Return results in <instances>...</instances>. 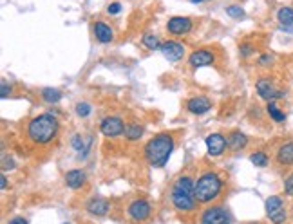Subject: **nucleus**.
Listing matches in <instances>:
<instances>
[{"label":"nucleus","mask_w":293,"mask_h":224,"mask_svg":"<svg viewBox=\"0 0 293 224\" xmlns=\"http://www.w3.org/2000/svg\"><path fill=\"white\" fill-rule=\"evenodd\" d=\"M196 181L190 176H179L170 190V201L178 212H194L198 206L196 201Z\"/></svg>","instance_id":"f257e3e1"},{"label":"nucleus","mask_w":293,"mask_h":224,"mask_svg":"<svg viewBox=\"0 0 293 224\" xmlns=\"http://www.w3.org/2000/svg\"><path fill=\"white\" fill-rule=\"evenodd\" d=\"M172 150H174V137H172V134L161 132L145 145L143 156L149 161V164L161 168L168 163V157H170Z\"/></svg>","instance_id":"f03ea898"},{"label":"nucleus","mask_w":293,"mask_h":224,"mask_svg":"<svg viewBox=\"0 0 293 224\" xmlns=\"http://www.w3.org/2000/svg\"><path fill=\"white\" fill-rule=\"evenodd\" d=\"M58 120L53 114H40L28 125V137L36 145H49L58 134Z\"/></svg>","instance_id":"7ed1b4c3"},{"label":"nucleus","mask_w":293,"mask_h":224,"mask_svg":"<svg viewBox=\"0 0 293 224\" xmlns=\"http://www.w3.org/2000/svg\"><path fill=\"white\" fill-rule=\"evenodd\" d=\"M223 190V179L215 172H205L196 181V201L199 204H210Z\"/></svg>","instance_id":"20e7f679"},{"label":"nucleus","mask_w":293,"mask_h":224,"mask_svg":"<svg viewBox=\"0 0 293 224\" xmlns=\"http://www.w3.org/2000/svg\"><path fill=\"white\" fill-rule=\"evenodd\" d=\"M152 213V206L146 199H134L127 208V215L131 220L134 222H143L151 217Z\"/></svg>","instance_id":"39448f33"},{"label":"nucleus","mask_w":293,"mask_h":224,"mask_svg":"<svg viewBox=\"0 0 293 224\" xmlns=\"http://www.w3.org/2000/svg\"><path fill=\"white\" fill-rule=\"evenodd\" d=\"M232 217L225 206H210L201 215V224H230Z\"/></svg>","instance_id":"423d86ee"},{"label":"nucleus","mask_w":293,"mask_h":224,"mask_svg":"<svg viewBox=\"0 0 293 224\" xmlns=\"http://www.w3.org/2000/svg\"><path fill=\"white\" fill-rule=\"evenodd\" d=\"M100 132L105 137H118L125 132V123L119 116H107L100 121Z\"/></svg>","instance_id":"0eeeda50"},{"label":"nucleus","mask_w":293,"mask_h":224,"mask_svg":"<svg viewBox=\"0 0 293 224\" xmlns=\"http://www.w3.org/2000/svg\"><path fill=\"white\" fill-rule=\"evenodd\" d=\"M255 91H257L259 96H261L262 100L268 101V103H270V101L277 100V98L284 96V92L277 91V89H275V85L272 83V81H270L268 78H261V80L255 81Z\"/></svg>","instance_id":"6e6552de"},{"label":"nucleus","mask_w":293,"mask_h":224,"mask_svg":"<svg viewBox=\"0 0 293 224\" xmlns=\"http://www.w3.org/2000/svg\"><path fill=\"white\" fill-rule=\"evenodd\" d=\"M192 20L188 16H172L170 20L166 22V31L170 33V35H186V33L192 29Z\"/></svg>","instance_id":"1a4fd4ad"},{"label":"nucleus","mask_w":293,"mask_h":224,"mask_svg":"<svg viewBox=\"0 0 293 224\" xmlns=\"http://www.w3.org/2000/svg\"><path fill=\"white\" fill-rule=\"evenodd\" d=\"M205 143H206V150H208V154L214 156V157L221 156V154L226 150V147H228V145H226V137L219 132L208 134L206 139H205Z\"/></svg>","instance_id":"9d476101"},{"label":"nucleus","mask_w":293,"mask_h":224,"mask_svg":"<svg viewBox=\"0 0 293 224\" xmlns=\"http://www.w3.org/2000/svg\"><path fill=\"white\" fill-rule=\"evenodd\" d=\"M215 62V56L210 49H198L190 54L188 58V64L190 67L199 69V67H206V65H212Z\"/></svg>","instance_id":"9b49d317"},{"label":"nucleus","mask_w":293,"mask_h":224,"mask_svg":"<svg viewBox=\"0 0 293 224\" xmlns=\"http://www.w3.org/2000/svg\"><path fill=\"white\" fill-rule=\"evenodd\" d=\"M159 51H161V54L165 56L168 62H179L183 56H185V47H183L179 42H174V40L161 44Z\"/></svg>","instance_id":"f8f14e48"},{"label":"nucleus","mask_w":293,"mask_h":224,"mask_svg":"<svg viewBox=\"0 0 293 224\" xmlns=\"http://www.w3.org/2000/svg\"><path fill=\"white\" fill-rule=\"evenodd\" d=\"M210 108H212V101L206 96H194L186 101V110L192 112V114H198V116L206 114Z\"/></svg>","instance_id":"ddd939ff"},{"label":"nucleus","mask_w":293,"mask_h":224,"mask_svg":"<svg viewBox=\"0 0 293 224\" xmlns=\"http://www.w3.org/2000/svg\"><path fill=\"white\" fill-rule=\"evenodd\" d=\"M85 181H87V176H85V172L80 170V168H72V170H69V172L65 174V184H67L71 190L82 188L83 184H85Z\"/></svg>","instance_id":"4468645a"},{"label":"nucleus","mask_w":293,"mask_h":224,"mask_svg":"<svg viewBox=\"0 0 293 224\" xmlns=\"http://www.w3.org/2000/svg\"><path fill=\"white\" fill-rule=\"evenodd\" d=\"M226 145H228L230 150L239 152V150H242V148L248 145V136L242 134L241 130H232V132L226 136Z\"/></svg>","instance_id":"2eb2a0df"},{"label":"nucleus","mask_w":293,"mask_h":224,"mask_svg":"<svg viewBox=\"0 0 293 224\" xmlns=\"http://www.w3.org/2000/svg\"><path fill=\"white\" fill-rule=\"evenodd\" d=\"M109 208H111L109 201L102 199V197H92V199L87 203V212L91 213V215H96V217L107 215Z\"/></svg>","instance_id":"dca6fc26"},{"label":"nucleus","mask_w":293,"mask_h":224,"mask_svg":"<svg viewBox=\"0 0 293 224\" xmlns=\"http://www.w3.org/2000/svg\"><path fill=\"white\" fill-rule=\"evenodd\" d=\"M275 159L281 166H291L293 164V141L288 143H282L279 147L277 154H275Z\"/></svg>","instance_id":"f3484780"},{"label":"nucleus","mask_w":293,"mask_h":224,"mask_svg":"<svg viewBox=\"0 0 293 224\" xmlns=\"http://www.w3.org/2000/svg\"><path fill=\"white\" fill-rule=\"evenodd\" d=\"M94 36H96V40L100 42V44H111L112 38H114V33H112L111 25H107L105 22L98 20L94 22Z\"/></svg>","instance_id":"a211bd4d"},{"label":"nucleus","mask_w":293,"mask_h":224,"mask_svg":"<svg viewBox=\"0 0 293 224\" xmlns=\"http://www.w3.org/2000/svg\"><path fill=\"white\" fill-rule=\"evenodd\" d=\"M71 147L75 148L80 156L85 157V156H87V152H89V147H91V137H89V139H83L80 134H75V136H72V139H71Z\"/></svg>","instance_id":"6ab92c4d"},{"label":"nucleus","mask_w":293,"mask_h":224,"mask_svg":"<svg viewBox=\"0 0 293 224\" xmlns=\"http://www.w3.org/2000/svg\"><path fill=\"white\" fill-rule=\"evenodd\" d=\"M264 208H266V215H274L275 212H279V210L284 208V201H282V197L279 195H272L266 199L264 203Z\"/></svg>","instance_id":"aec40b11"},{"label":"nucleus","mask_w":293,"mask_h":224,"mask_svg":"<svg viewBox=\"0 0 293 224\" xmlns=\"http://www.w3.org/2000/svg\"><path fill=\"white\" fill-rule=\"evenodd\" d=\"M125 137L129 141H136L143 136V125L141 123H127L125 125Z\"/></svg>","instance_id":"412c9836"},{"label":"nucleus","mask_w":293,"mask_h":224,"mask_svg":"<svg viewBox=\"0 0 293 224\" xmlns=\"http://www.w3.org/2000/svg\"><path fill=\"white\" fill-rule=\"evenodd\" d=\"M277 20L281 22L282 27H289V25H293V8H289V6H284V8L279 9Z\"/></svg>","instance_id":"4be33fe9"},{"label":"nucleus","mask_w":293,"mask_h":224,"mask_svg":"<svg viewBox=\"0 0 293 224\" xmlns=\"http://www.w3.org/2000/svg\"><path fill=\"white\" fill-rule=\"evenodd\" d=\"M42 100L45 101V103H58L60 100H62V92L58 91V89H53V87H45L42 89Z\"/></svg>","instance_id":"5701e85b"},{"label":"nucleus","mask_w":293,"mask_h":224,"mask_svg":"<svg viewBox=\"0 0 293 224\" xmlns=\"http://www.w3.org/2000/svg\"><path fill=\"white\" fill-rule=\"evenodd\" d=\"M266 112H268V116L274 121H277V123H282V121L286 120V114L275 105V101H270L268 107H266Z\"/></svg>","instance_id":"b1692460"},{"label":"nucleus","mask_w":293,"mask_h":224,"mask_svg":"<svg viewBox=\"0 0 293 224\" xmlns=\"http://www.w3.org/2000/svg\"><path fill=\"white\" fill-rule=\"evenodd\" d=\"M141 44L145 45L149 51H156V49L161 47V42H159V38L156 35H152V33H145V35H143Z\"/></svg>","instance_id":"393cba45"},{"label":"nucleus","mask_w":293,"mask_h":224,"mask_svg":"<svg viewBox=\"0 0 293 224\" xmlns=\"http://www.w3.org/2000/svg\"><path fill=\"white\" fill-rule=\"evenodd\" d=\"M250 161L255 164V166L259 168H264L268 166V156H266L264 152H261V150H257V152H254L252 156H250Z\"/></svg>","instance_id":"a878e982"},{"label":"nucleus","mask_w":293,"mask_h":224,"mask_svg":"<svg viewBox=\"0 0 293 224\" xmlns=\"http://www.w3.org/2000/svg\"><path fill=\"white\" fill-rule=\"evenodd\" d=\"M75 110H76V116H80V118H87L89 114H91V112H92V107L87 103V101H80V103H76Z\"/></svg>","instance_id":"bb28decb"},{"label":"nucleus","mask_w":293,"mask_h":224,"mask_svg":"<svg viewBox=\"0 0 293 224\" xmlns=\"http://www.w3.org/2000/svg\"><path fill=\"white\" fill-rule=\"evenodd\" d=\"M226 15L239 20V18H245V9H242L241 6H228V8H226Z\"/></svg>","instance_id":"cd10ccee"},{"label":"nucleus","mask_w":293,"mask_h":224,"mask_svg":"<svg viewBox=\"0 0 293 224\" xmlns=\"http://www.w3.org/2000/svg\"><path fill=\"white\" fill-rule=\"evenodd\" d=\"M268 219L272 220L274 224H284V220H286V210H284V208L279 210V212H275L274 215H270Z\"/></svg>","instance_id":"c85d7f7f"},{"label":"nucleus","mask_w":293,"mask_h":224,"mask_svg":"<svg viewBox=\"0 0 293 224\" xmlns=\"http://www.w3.org/2000/svg\"><path fill=\"white\" fill-rule=\"evenodd\" d=\"M284 193L289 197H293V174H289L284 179Z\"/></svg>","instance_id":"c756f323"},{"label":"nucleus","mask_w":293,"mask_h":224,"mask_svg":"<svg viewBox=\"0 0 293 224\" xmlns=\"http://www.w3.org/2000/svg\"><path fill=\"white\" fill-rule=\"evenodd\" d=\"M239 52H241L242 58H246V56L254 54L255 52V47L252 44H241V47H239Z\"/></svg>","instance_id":"7c9ffc66"},{"label":"nucleus","mask_w":293,"mask_h":224,"mask_svg":"<svg viewBox=\"0 0 293 224\" xmlns=\"http://www.w3.org/2000/svg\"><path fill=\"white\" fill-rule=\"evenodd\" d=\"M119 9H121V4H119V2H112V4H109L107 13L109 15H118Z\"/></svg>","instance_id":"2f4dec72"},{"label":"nucleus","mask_w":293,"mask_h":224,"mask_svg":"<svg viewBox=\"0 0 293 224\" xmlns=\"http://www.w3.org/2000/svg\"><path fill=\"white\" fill-rule=\"evenodd\" d=\"M11 94V85H8V81H2V91H0V96L8 98Z\"/></svg>","instance_id":"473e14b6"},{"label":"nucleus","mask_w":293,"mask_h":224,"mask_svg":"<svg viewBox=\"0 0 293 224\" xmlns=\"http://www.w3.org/2000/svg\"><path fill=\"white\" fill-rule=\"evenodd\" d=\"M8 224H29L24 217H13V219L8 220Z\"/></svg>","instance_id":"72a5a7b5"},{"label":"nucleus","mask_w":293,"mask_h":224,"mask_svg":"<svg viewBox=\"0 0 293 224\" xmlns=\"http://www.w3.org/2000/svg\"><path fill=\"white\" fill-rule=\"evenodd\" d=\"M270 62H272V56H270V54H264V56H261V58H259V64H261V65L270 64Z\"/></svg>","instance_id":"f704fd0d"},{"label":"nucleus","mask_w":293,"mask_h":224,"mask_svg":"<svg viewBox=\"0 0 293 224\" xmlns=\"http://www.w3.org/2000/svg\"><path fill=\"white\" fill-rule=\"evenodd\" d=\"M0 188H2V190L8 188V177H6L4 174H2V177H0Z\"/></svg>","instance_id":"c9c22d12"},{"label":"nucleus","mask_w":293,"mask_h":224,"mask_svg":"<svg viewBox=\"0 0 293 224\" xmlns=\"http://www.w3.org/2000/svg\"><path fill=\"white\" fill-rule=\"evenodd\" d=\"M192 4H203V2H208V0H190Z\"/></svg>","instance_id":"e433bc0d"},{"label":"nucleus","mask_w":293,"mask_h":224,"mask_svg":"<svg viewBox=\"0 0 293 224\" xmlns=\"http://www.w3.org/2000/svg\"><path fill=\"white\" fill-rule=\"evenodd\" d=\"M252 224H259V222H252Z\"/></svg>","instance_id":"4c0bfd02"},{"label":"nucleus","mask_w":293,"mask_h":224,"mask_svg":"<svg viewBox=\"0 0 293 224\" xmlns=\"http://www.w3.org/2000/svg\"><path fill=\"white\" fill-rule=\"evenodd\" d=\"M65 224H67V222H65Z\"/></svg>","instance_id":"58836bf2"}]
</instances>
